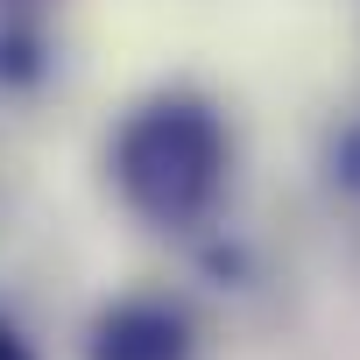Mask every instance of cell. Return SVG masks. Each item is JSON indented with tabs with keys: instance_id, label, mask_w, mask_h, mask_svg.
<instances>
[{
	"instance_id": "obj_1",
	"label": "cell",
	"mask_w": 360,
	"mask_h": 360,
	"mask_svg": "<svg viewBox=\"0 0 360 360\" xmlns=\"http://www.w3.org/2000/svg\"><path fill=\"white\" fill-rule=\"evenodd\" d=\"M233 113L191 78H155L134 92L99 141L113 205L148 233H205L233 191Z\"/></svg>"
},
{
	"instance_id": "obj_2",
	"label": "cell",
	"mask_w": 360,
	"mask_h": 360,
	"mask_svg": "<svg viewBox=\"0 0 360 360\" xmlns=\"http://www.w3.org/2000/svg\"><path fill=\"white\" fill-rule=\"evenodd\" d=\"M85 360H198V318L169 290H120L92 311Z\"/></svg>"
},
{
	"instance_id": "obj_3",
	"label": "cell",
	"mask_w": 360,
	"mask_h": 360,
	"mask_svg": "<svg viewBox=\"0 0 360 360\" xmlns=\"http://www.w3.org/2000/svg\"><path fill=\"white\" fill-rule=\"evenodd\" d=\"M64 78L57 8H0V106H36Z\"/></svg>"
},
{
	"instance_id": "obj_4",
	"label": "cell",
	"mask_w": 360,
	"mask_h": 360,
	"mask_svg": "<svg viewBox=\"0 0 360 360\" xmlns=\"http://www.w3.org/2000/svg\"><path fill=\"white\" fill-rule=\"evenodd\" d=\"M325 176H332L346 198H360V120H339V127H332V141H325Z\"/></svg>"
},
{
	"instance_id": "obj_5",
	"label": "cell",
	"mask_w": 360,
	"mask_h": 360,
	"mask_svg": "<svg viewBox=\"0 0 360 360\" xmlns=\"http://www.w3.org/2000/svg\"><path fill=\"white\" fill-rule=\"evenodd\" d=\"M0 360H43V346H36V339H29L8 311H0Z\"/></svg>"
},
{
	"instance_id": "obj_6",
	"label": "cell",
	"mask_w": 360,
	"mask_h": 360,
	"mask_svg": "<svg viewBox=\"0 0 360 360\" xmlns=\"http://www.w3.org/2000/svg\"><path fill=\"white\" fill-rule=\"evenodd\" d=\"M0 8H57V0H0Z\"/></svg>"
}]
</instances>
